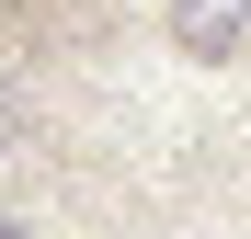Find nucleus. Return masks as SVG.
<instances>
[{"label":"nucleus","instance_id":"obj_1","mask_svg":"<svg viewBox=\"0 0 251 239\" xmlns=\"http://www.w3.org/2000/svg\"><path fill=\"white\" fill-rule=\"evenodd\" d=\"M240 34H251V0H172V46L183 57H240Z\"/></svg>","mask_w":251,"mask_h":239},{"label":"nucleus","instance_id":"obj_2","mask_svg":"<svg viewBox=\"0 0 251 239\" xmlns=\"http://www.w3.org/2000/svg\"><path fill=\"white\" fill-rule=\"evenodd\" d=\"M0 148H34V114H23L12 91H0Z\"/></svg>","mask_w":251,"mask_h":239},{"label":"nucleus","instance_id":"obj_3","mask_svg":"<svg viewBox=\"0 0 251 239\" xmlns=\"http://www.w3.org/2000/svg\"><path fill=\"white\" fill-rule=\"evenodd\" d=\"M0 239H23V228H12V217H0Z\"/></svg>","mask_w":251,"mask_h":239}]
</instances>
